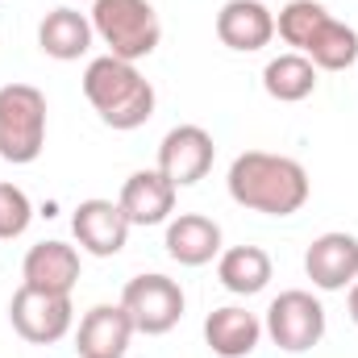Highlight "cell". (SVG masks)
<instances>
[{"label":"cell","mask_w":358,"mask_h":358,"mask_svg":"<svg viewBox=\"0 0 358 358\" xmlns=\"http://www.w3.org/2000/svg\"><path fill=\"white\" fill-rule=\"evenodd\" d=\"M229 196L234 204L263 213V217H292L308 204V171L287 159V155H271V150H246L229 163Z\"/></svg>","instance_id":"6da1fadb"},{"label":"cell","mask_w":358,"mask_h":358,"mask_svg":"<svg viewBox=\"0 0 358 358\" xmlns=\"http://www.w3.org/2000/svg\"><path fill=\"white\" fill-rule=\"evenodd\" d=\"M275 34L317 71H350L358 63V29L338 21L321 0H287L275 17Z\"/></svg>","instance_id":"7a4b0ae2"},{"label":"cell","mask_w":358,"mask_h":358,"mask_svg":"<svg viewBox=\"0 0 358 358\" xmlns=\"http://www.w3.org/2000/svg\"><path fill=\"white\" fill-rule=\"evenodd\" d=\"M84 96L96 108V117L108 129H121V134L142 129L155 117V84L138 71V63H125V59H113V55H100V59L88 63Z\"/></svg>","instance_id":"3957f363"},{"label":"cell","mask_w":358,"mask_h":358,"mask_svg":"<svg viewBox=\"0 0 358 358\" xmlns=\"http://www.w3.org/2000/svg\"><path fill=\"white\" fill-rule=\"evenodd\" d=\"M92 29L113 59L142 63L163 42V21L150 0H92Z\"/></svg>","instance_id":"277c9868"},{"label":"cell","mask_w":358,"mask_h":358,"mask_svg":"<svg viewBox=\"0 0 358 358\" xmlns=\"http://www.w3.org/2000/svg\"><path fill=\"white\" fill-rule=\"evenodd\" d=\"M42 150H46V96L34 84H4L0 88V159L25 167Z\"/></svg>","instance_id":"5b68a950"},{"label":"cell","mask_w":358,"mask_h":358,"mask_svg":"<svg viewBox=\"0 0 358 358\" xmlns=\"http://www.w3.org/2000/svg\"><path fill=\"white\" fill-rule=\"evenodd\" d=\"M183 304H187L183 300V287H179L171 275H159V271L134 275L125 283V292H121V308L129 313L134 329L146 334V338L171 334L179 325V317H183Z\"/></svg>","instance_id":"8992f818"},{"label":"cell","mask_w":358,"mask_h":358,"mask_svg":"<svg viewBox=\"0 0 358 358\" xmlns=\"http://www.w3.org/2000/svg\"><path fill=\"white\" fill-rule=\"evenodd\" d=\"M263 334H267L279 350L304 355V350H313L325 338V308H321V300L313 292H300V287L279 292L267 308Z\"/></svg>","instance_id":"52a82bcc"},{"label":"cell","mask_w":358,"mask_h":358,"mask_svg":"<svg viewBox=\"0 0 358 358\" xmlns=\"http://www.w3.org/2000/svg\"><path fill=\"white\" fill-rule=\"evenodd\" d=\"M8 321L17 338H25L29 346H55L71 334L76 308H71V296H55V292H38L21 283L8 304Z\"/></svg>","instance_id":"ba28073f"},{"label":"cell","mask_w":358,"mask_h":358,"mask_svg":"<svg viewBox=\"0 0 358 358\" xmlns=\"http://www.w3.org/2000/svg\"><path fill=\"white\" fill-rule=\"evenodd\" d=\"M213 159H217V146H213V134L204 125H176L159 142V171L176 187L200 183L213 171Z\"/></svg>","instance_id":"9c48e42d"},{"label":"cell","mask_w":358,"mask_h":358,"mask_svg":"<svg viewBox=\"0 0 358 358\" xmlns=\"http://www.w3.org/2000/svg\"><path fill=\"white\" fill-rule=\"evenodd\" d=\"M129 217L117 200H80V208L71 213V234L80 242V250H88L96 259H113L125 250L129 242Z\"/></svg>","instance_id":"30bf717a"},{"label":"cell","mask_w":358,"mask_h":358,"mask_svg":"<svg viewBox=\"0 0 358 358\" xmlns=\"http://www.w3.org/2000/svg\"><path fill=\"white\" fill-rule=\"evenodd\" d=\"M304 275L321 292H346L358 279V238L355 234H321L304 250Z\"/></svg>","instance_id":"8fae6325"},{"label":"cell","mask_w":358,"mask_h":358,"mask_svg":"<svg viewBox=\"0 0 358 358\" xmlns=\"http://www.w3.org/2000/svg\"><path fill=\"white\" fill-rule=\"evenodd\" d=\"M134 334L138 329H134V321L121 304H92L80 317L76 350H80V358H125Z\"/></svg>","instance_id":"7c38bea8"},{"label":"cell","mask_w":358,"mask_h":358,"mask_svg":"<svg viewBox=\"0 0 358 358\" xmlns=\"http://www.w3.org/2000/svg\"><path fill=\"white\" fill-rule=\"evenodd\" d=\"M217 38L238 55H255L275 38V13L263 0H225L217 13Z\"/></svg>","instance_id":"4fadbf2b"},{"label":"cell","mask_w":358,"mask_h":358,"mask_svg":"<svg viewBox=\"0 0 358 358\" xmlns=\"http://www.w3.org/2000/svg\"><path fill=\"white\" fill-rule=\"evenodd\" d=\"M176 192L179 187L171 179L163 176L159 167H150V171H134V176L121 183L117 204L125 208L129 225H163L176 213Z\"/></svg>","instance_id":"5bb4252c"},{"label":"cell","mask_w":358,"mask_h":358,"mask_svg":"<svg viewBox=\"0 0 358 358\" xmlns=\"http://www.w3.org/2000/svg\"><path fill=\"white\" fill-rule=\"evenodd\" d=\"M21 283L38 287V292L71 296V287L80 283V250L67 242H55V238L29 246L25 263H21Z\"/></svg>","instance_id":"9a60e30c"},{"label":"cell","mask_w":358,"mask_h":358,"mask_svg":"<svg viewBox=\"0 0 358 358\" xmlns=\"http://www.w3.org/2000/svg\"><path fill=\"white\" fill-rule=\"evenodd\" d=\"M92 42H96L92 17L80 13V8H71V4L50 8V13L42 17V25H38V46H42V55H50V59H59V63L84 59L92 50Z\"/></svg>","instance_id":"2e32d148"},{"label":"cell","mask_w":358,"mask_h":358,"mask_svg":"<svg viewBox=\"0 0 358 358\" xmlns=\"http://www.w3.org/2000/svg\"><path fill=\"white\" fill-rule=\"evenodd\" d=\"M167 255L179 267H204L221 259V225L204 213H179L167 221Z\"/></svg>","instance_id":"e0dca14e"},{"label":"cell","mask_w":358,"mask_h":358,"mask_svg":"<svg viewBox=\"0 0 358 358\" xmlns=\"http://www.w3.org/2000/svg\"><path fill=\"white\" fill-rule=\"evenodd\" d=\"M204 342L217 358H246L255 355V346L263 342V321L238 304L213 308L204 317Z\"/></svg>","instance_id":"ac0fdd59"},{"label":"cell","mask_w":358,"mask_h":358,"mask_svg":"<svg viewBox=\"0 0 358 358\" xmlns=\"http://www.w3.org/2000/svg\"><path fill=\"white\" fill-rule=\"evenodd\" d=\"M217 279H221L225 292H234V296H259L271 283V255L263 246H234V250H221V259H217Z\"/></svg>","instance_id":"d6986e66"},{"label":"cell","mask_w":358,"mask_h":358,"mask_svg":"<svg viewBox=\"0 0 358 358\" xmlns=\"http://www.w3.org/2000/svg\"><path fill=\"white\" fill-rule=\"evenodd\" d=\"M263 88L279 104H300V100H308L317 92V67L304 55L287 50V55L271 59L267 67H263Z\"/></svg>","instance_id":"ffe728a7"},{"label":"cell","mask_w":358,"mask_h":358,"mask_svg":"<svg viewBox=\"0 0 358 358\" xmlns=\"http://www.w3.org/2000/svg\"><path fill=\"white\" fill-rule=\"evenodd\" d=\"M34 221V204L17 183H0V242H13L29 229Z\"/></svg>","instance_id":"44dd1931"},{"label":"cell","mask_w":358,"mask_h":358,"mask_svg":"<svg viewBox=\"0 0 358 358\" xmlns=\"http://www.w3.org/2000/svg\"><path fill=\"white\" fill-rule=\"evenodd\" d=\"M346 304H350V321L358 325V279L350 283V296H346Z\"/></svg>","instance_id":"7402d4cb"}]
</instances>
